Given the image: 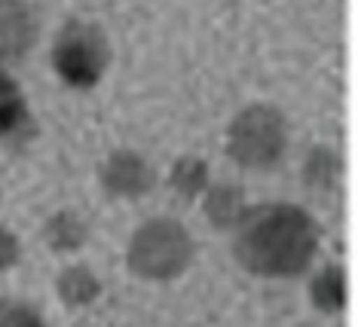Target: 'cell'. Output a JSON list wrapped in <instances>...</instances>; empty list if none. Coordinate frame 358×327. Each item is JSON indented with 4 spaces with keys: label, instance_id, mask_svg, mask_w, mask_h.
Returning a JSON list of instances; mask_svg holds the SVG:
<instances>
[{
    "label": "cell",
    "instance_id": "cell-11",
    "mask_svg": "<svg viewBox=\"0 0 358 327\" xmlns=\"http://www.w3.org/2000/svg\"><path fill=\"white\" fill-rule=\"evenodd\" d=\"M28 122V108H25V95L15 86V80L10 73L0 71V135H15L22 132Z\"/></svg>",
    "mask_w": 358,
    "mask_h": 327
},
{
    "label": "cell",
    "instance_id": "cell-15",
    "mask_svg": "<svg viewBox=\"0 0 358 327\" xmlns=\"http://www.w3.org/2000/svg\"><path fill=\"white\" fill-rule=\"evenodd\" d=\"M19 257H22L19 239L13 235V230L0 226V272H3V269H13L15 263H19Z\"/></svg>",
    "mask_w": 358,
    "mask_h": 327
},
{
    "label": "cell",
    "instance_id": "cell-4",
    "mask_svg": "<svg viewBox=\"0 0 358 327\" xmlns=\"http://www.w3.org/2000/svg\"><path fill=\"white\" fill-rule=\"evenodd\" d=\"M52 64L59 77L74 89H92L110 64L108 34L92 22H68L55 37Z\"/></svg>",
    "mask_w": 358,
    "mask_h": 327
},
{
    "label": "cell",
    "instance_id": "cell-9",
    "mask_svg": "<svg viewBox=\"0 0 358 327\" xmlns=\"http://www.w3.org/2000/svg\"><path fill=\"white\" fill-rule=\"evenodd\" d=\"M43 239L52 251L59 254H71V251H80L89 239V226L86 220L77 215V211H55V215L43 224Z\"/></svg>",
    "mask_w": 358,
    "mask_h": 327
},
{
    "label": "cell",
    "instance_id": "cell-3",
    "mask_svg": "<svg viewBox=\"0 0 358 327\" xmlns=\"http://www.w3.org/2000/svg\"><path fill=\"white\" fill-rule=\"evenodd\" d=\"M288 147V122L273 104H251L230 122L227 153L236 166L264 171L282 159Z\"/></svg>",
    "mask_w": 358,
    "mask_h": 327
},
{
    "label": "cell",
    "instance_id": "cell-13",
    "mask_svg": "<svg viewBox=\"0 0 358 327\" xmlns=\"http://www.w3.org/2000/svg\"><path fill=\"white\" fill-rule=\"evenodd\" d=\"M340 177V159L331 147H313L303 162V181L313 190H331Z\"/></svg>",
    "mask_w": 358,
    "mask_h": 327
},
{
    "label": "cell",
    "instance_id": "cell-1",
    "mask_svg": "<svg viewBox=\"0 0 358 327\" xmlns=\"http://www.w3.org/2000/svg\"><path fill=\"white\" fill-rule=\"evenodd\" d=\"M236 260L255 275H297L319 251V224L297 205L248 208L236 226Z\"/></svg>",
    "mask_w": 358,
    "mask_h": 327
},
{
    "label": "cell",
    "instance_id": "cell-8",
    "mask_svg": "<svg viewBox=\"0 0 358 327\" xmlns=\"http://www.w3.org/2000/svg\"><path fill=\"white\" fill-rule=\"evenodd\" d=\"M55 291H59V300L68 309H86L101 297V282L86 263H74L59 272Z\"/></svg>",
    "mask_w": 358,
    "mask_h": 327
},
{
    "label": "cell",
    "instance_id": "cell-12",
    "mask_svg": "<svg viewBox=\"0 0 358 327\" xmlns=\"http://www.w3.org/2000/svg\"><path fill=\"white\" fill-rule=\"evenodd\" d=\"M169 184H172V190L181 196V199H196V196L206 193L208 187V166L206 159L199 157H181L172 166V175H169Z\"/></svg>",
    "mask_w": 358,
    "mask_h": 327
},
{
    "label": "cell",
    "instance_id": "cell-7",
    "mask_svg": "<svg viewBox=\"0 0 358 327\" xmlns=\"http://www.w3.org/2000/svg\"><path fill=\"white\" fill-rule=\"evenodd\" d=\"M202 208H206L208 224H215L217 230H236L248 215L245 190L236 184H208L202 193Z\"/></svg>",
    "mask_w": 358,
    "mask_h": 327
},
{
    "label": "cell",
    "instance_id": "cell-5",
    "mask_svg": "<svg viewBox=\"0 0 358 327\" xmlns=\"http://www.w3.org/2000/svg\"><path fill=\"white\" fill-rule=\"evenodd\" d=\"M101 187L117 199H135L153 187V168L141 153L117 150L101 166Z\"/></svg>",
    "mask_w": 358,
    "mask_h": 327
},
{
    "label": "cell",
    "instance_id": "cell-10",
    "mask_svg": "<svg viewBox=\"0 0 358 327\" xmlns=\"http://www.w3.org/2000/svg\"><path fill=\"white\" fill-rule=\"evenodd\" d=\"M346 272L340 266H324L322 272H315V279L309 282V300L315 309L324 315H337L346 306Z\"/></svg>",
    "mask_w": 358,
    "mask_h": 327
},
{
    "label": "cell",
    "instance_id": "cell-2",
    "mask_svg": "<svg viewBox=\"0 0 358 327\" xmlns=\"http://www.w3.org/2000/svg\"><path fill=\"white\" fill-rule=\"evenodd\" d=\"M193 239L178 220L153 217L141 224L129 242L126 263L138 279L148 282H172L190 266Z\"/></svg>",
    "mask_w": 358,
    "mask_h": 327
},
{
    "label": "cell",
    "instance_id": "cell-6",
    "mask_svg": "<svg viewBox=\"0 0 358 327\" xmlns=\"http://www.w3.org/2000/svg\"><path fill=\"white\" fill-rule=\"evenodd\" d=\"M37 43V15L25 0H0V61H19Z\"/></svg>",
    "mask_w": 358,
    "mask_h": 327
},
{
    "label": "cell",
    "instance_id": "cell-14",
    "mask_svg": "<svg viewBox=\"0 0 358 327\" xmlns=\"http://www.w3.org/2000/svg\"><path fill=\"white\" fill-rule=\"evenodd\" d=\"M43 324V315L28 303H15V300H0V327H37Z\"/></svg>",
    "mask_w": 358,
    "mask_h": 327
}]
</instances>
